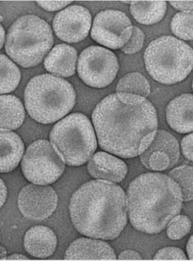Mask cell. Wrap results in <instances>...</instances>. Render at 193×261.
<instances>
[{
	"label": "cell",
	"instance_id": "6da1fadb",
	"mask_svg": "<svg viewBox=\"0 0 193 261\" xmlns=\"http://www.w3.org/2000/svg\"><path fill=\"white\" fill-rule=\"evenodd\" d=\"M92 121L102 149L124 159L145 152L157 133L155 107L137 95L117 92L104 97L93 111Z\"/></svg>",
	"mask_w": 193,
	"mask_h": 261
},
{
	"label": "cell",
	"instance_id": "7a4b0ae2",
	"mask_svg": "<svg viewBox=\"0 0 193 261\" xmlns=\"http://www.w3.org/2000/svg\"><path fill=\"white\" fill-rule=\"evenodd\" d=\"M69 211L75 230L89 238L114 240L128 223L125 192L106 180H90L80 186L72 195Z\"/></svg>",
	"mask_w": 193,
	"mask_h": 261
},
{
	"label": "cell",
	"instance_id": "3957f363",
	"mask_svg": "<svg viewBox=\"0 0 193 261\" xmlns=\"http://www.w3.org/2000/svg\"><path fill=\"white\" fill-rule=\"evenodd\" d=\"M182 190L170 176L146 173L129 185L127 206L129 221L141 232L156 235L182 211Z\"/></svg>",
	"mask_w": 193,
	"mask_h": 261
},
{
	"label": "cell",
	"instance_id": "277c9868",
	"mask_svg": "<svg viewBox=\"0 0 193 261\" xmlns=\"http://www.w3.org/2000/svg\"><path fill=\"white\" fill-rule=\"evenodd\" d=\"M24 95L29 115L42 124H52L63 118L76 101L75 90L69 82L48 74L32 78Z\"/></svg>",
	"mask_w": 193,
	"mask_h": 261
},
{
	"label": "cell",
	"instance_id": "5b68a950",
	"mask_svg": "<svg viewBox=\"0 0 193 261\" xmlns=\"http://www.w3.org/2000/svg\"><path fill=\"white\" fill-rule=\"evenodd\" d=\"M53 44L50 25L40 17L30 14L20 17L9 28L6 50L17 64L31 68L43 62Z\"/></svg>",
	"mask_w": 193,
	"mask_h": 261
},
{
	"label": "cell",
	"instance_id": "8992f818",
	"mask_svg": "<svg viewBox=\"0 0 193 261\" xmlns=\"http://www.w3.org/2000/svg\"><path fill=\"white\" fill-rule=\"evenodd\" d=\"M146 70L155 81L164 85L182 82L193 69V49L171 36L151 41L144 55Z\"/></svg>",
	"mask_w": 193,
	"mask_h": 261
},
{
	"label": "cell",
	"instance_id": "52a82bcc",
	"mask_svg": "<svg viewBox=\"0 0 193 261\" xmlns=\"http://www.w3.org/2000/svg\"><path fill=\"white\" fill-rule=\"evenodd\" d=\"M50 141L63 162L71 167L89 162L97 147L92 123L81 113L70 114L56 123L50 132Z\"/></svg>",
	"mask_w": 193,
	"mask_h": 261
},
{
	"label": "cell",
	"instance_id": "ba28073f",
	"mask_svg": "<svg viewBox=\"0 0 193 261\" xmlns=\"http://www.w3.org/2000/svg\"><path fill=\"white\" fill-rule=\"evenodd\" d=\"M52 144L38 140L26 148L21 167L24 176L33 184L48 185L62 176L65 165Z\"/></svg>",
	"mask_w": 193,
	"mask_h": 261
},
{
	"label": "cell",
	"instance_id": "9c48e42d",
	"mask_svg": "<svg viewBox=\"0 0 193 261\" xmlns=\"http://www.w3.org/2000/svg\"><path fill=\"white\" fill-rule=\"evenodd\" d=\"M118 70L116 55L99 46L85 48L78 60V75L90 87L100 89L108 86L114 81Z\"/></svg>",
	"mask_w": 193,
	"mask_h": 261
},
{
	"label": "cell",
	"instance_id": "30bf717a",
	"mask_svg": "<svg viewBox=\"0 0 193 261\" xmlns=\"http://www.w3.org/2000/svg\"><path fill=\"white\" fill-rule=\"evenodd\" d=\"M133 27L126 14L116 10L100 12L93 23L91 36L104 47L116 50L123 47L133 33Z\"/></svg>",
	"mask_w": 193,
	"mask_h": 261
},
{
	"label": "cell",
	"instance_id": "8fae6325",
	"mask_svg": "<svg viewBox=\"0 0 193 261\" xmlns=\"http://www.w3.org/2000/svg\"><path fill=\"white\" fill-rule=\"evenodd\" d=\"M18 202L19 211L25 218L43 221L55 212L58 198L52 187L30 184L19 192Z\"/></svg>",
	"mask_w": 193,
	"mask_h": 261
},
{
	"label": "cell",
	"instance_id": "7c38bea8",
	"mask_svg": "<svg viewBox=\"0 0 193 261\" xmlns=\"http://www.w3.org/2000/svg\"><path fill=\"white\" fill-rule=\"evenodd\" d=\"M92 16L87 9L73 6L56 14L53 28L56 36L65 42L74 43L84 40L91 28Z\"/></svg>",
	"mask_w": 193,
	"mask_h": 261
},
{
	"label": "cell",
	"instance_id": "4fadbf2b",
	"mask_svg": "<svg viewBox=\"0 0 193 261\" xmlns=\"http://www.w3.org/2000/svg\"><path fill=\"white\" fill-rule=\"evenodd\" d=\"M180 157V146L177 139L167 131L160 130L140 159L148 170L163 171L174 167Z\"/></svg>",
	"mask_w": 193,
	"mask_h": 261
},
{
	"label": "cell",
	"instance_id": "5bb4252c",
	"mask_svg": "<svg viewBox=\"0 0 193 261\" xmlns=\"http://www.w3.org/2000/svg\"><path fill=\"white\" fill-rule=\"evenodd\" d=\"M90 175L95 179L119 184L125 179L128 167L121 159L104 152L95 153L87 165Z\"/></svg>",
	"mask_w": 193,
	"mask_h": 261
},
{
	"label": "cell",
	"instance_id": "9a60e30c",
	"mask_svg": "<svg viewBox=\"0 0 193 261\" xmlns=\"http://www.w3.org/2000/svg\"><path fill=\"white\" fill-rule=\"evenodd\" d=\"M66 260H116L113 248L104 241L79 238L71 243L65 254Z\"/></svg>",
	"mask_w": 193,
	"mask_h": 261
},
{
	"label": "cell",
	"instance_id": "2e32d148",
	"mask_svg": "<svg viewBox=\"0 0 193 261\" xmlns=\"http://www.w3.org/2000/svg\"><path fill=\"white\" fill-rule=\"evenodd\" d=\"M58 239L49 227L35 226L26 231L23 239L24 248L32 257L46 258L54 253Z\"/></svg>",
	"mask_w": 193,
	"mask_h": 261
},
{
	"label": "cell",
	"instance_id": "e0dca14e",
	"mask_svg": "<svg viewBox=\"0 0 193 261\" xmlns=\"http://www.w3.org/2000/svg\"><path fill=\"white\" fill-rule=\"evenodd\" d=\"M166 119L178 133L193 132V95L182 94L172 100L166 109Z\"/></svg>",
	"mask_w": 193,
	"mask_h": 261
},
{
	"label": "cell",
	"instance_id": "ac0fdd59",
	"mask_svg": "<svg viewBox=\"0 0 193 261\" xmlns=\"http://www.w3.org/2000/svg\"><path fill=\"white\" fill-rule=\"evenodd\" d=\"M77 52L67 44L55 46L46 56L44 66L48 72L63 77L74 75L76 70Z\"/></svg>",
	"mask_w": 193,
	"mask_h": 261
},
{
	"label": "cell",
	"instance_id": "d6986e66",
	"mask_svg": "<svg viewBox=\"0 0 193 261\" xmlns=\"http://www.w3.org/2000/svg\"><path fill=\"white\" fill-rule=\"evenodd\" d=\"M25 145L18 134L1 130V172L13 171L23 157Z\"/></svg>",
	"mask_w": 193,
	"mask_h": 261
},
{
	"label": "cell",
	"instance_id": "ffe728a7",
	"mask_svg": "<svg viewBox=\"0 0 193 261\" xmlns=\"http://www.w3.org/2000/svg\"><path fill=\"white\" fill-rule=\"evenodd\" d=\"M25 109L18 97L1 96V130L11 131L20 127L25 119Z\"/></svg>",
	"mask_w": 193,
	"mask_h": 261
},
{
	"label": "cell",
	"instance_id": "44dd1931",
	"mask_svg": "<svg viewBox=\"0 0 193 261\" xmlns=\"http://www.w3.org/2000/svg\"><path fill=\"white\" fill-rule=\"evenodd\" d=\"M130 11L138 23L146 25H153L164 17L167 3L164 1L132 2Z\"/></svg>",
	"mask_w": 193,
	"mask_h": 261
},
{
	"label": "cell",
	"instance_id": "7402d4cb",
	"mask_svg": "<svg viewBox=\"0 0 193 261\" xmlns=\"http://www.w3.org/2000/svg\"><path fill=\"white\" fill-rule=\"evenodd\" d=\"M117 93H126L148 97L151 92L150 83L139 72H131L119 80L116 87Z\"/></svg>",
	"mask_w": 193,
	"mask_h": 261
},
{
	"label": "cell",
	"instance_id": "603a6c76",
	"mask_svg": "<svg viewBox=\"0 0 193 261\" xmlns=\"http://www.w3.org/2000/svg\"><path fill=\"white\" fill-rule=\"evenodd\" d=\"M21 80V72L16 64L6 55H1V94L14 91Z\"/></svg>",
	"mask_w": 193,
	"mask_h": 261
},
{
	"label": "cell",
	"instance_id": "cb8c5ba5",
	"mask_svg": "<svg viewBox=\"0 0 193 261\" xmlns=\"http://www.w3.org/2000/svg\"><path fill=\"white\" fill-rule=\"evenodd\" d=\"M169 176L179 185L182 190L184 201L193 200V167L182 165L174 168L169 174Z\"/></svg>",
	"mask_w": 193,
	"mask_h": 261
},
{
	"label": "cell",
	"instance_id": "d4e9b609",
	"mask_svg": "<svg viewBox=\"0 0 193 261\" xmlns=\"http://www.w3.org/2000/svg\"><path fill=\"white\" fill-rule=\"evenodd\" d=\"M173 33L183 40H193V13H178L171 23Z\"/></svg>",
	"mask_w": 193,
	"mask_h": 261
},
{
	"label": "cell",
	"instance_id": "484cf974",
	"mask_svg": "<svg viewBox=\"0 0 193 261\" xmlns=\"http://www.w3.org/2000/svg\"><path fill=\"white\" fill-rule=\"evenodd\" d=\"M191 226V221L187 216L178 215L168 224L166 233L170 240H180L190 232Z\"/></svg>",
	"mask_w": 193,
	"mask_h": 261
},
{
	"label": "cell",
	"instance_id": "4316f807",
	"mask_svg": "<svg viewBox=\"0 0 193 261\" xmlns=\"http://www.w3.org/2000/svg\"><path fill=\"white\" fill-rule=\"evenodd\" d=\"M144 40L145 35L143 32L137 27L134 26L131 38L121 50L126 55H133L138 53L143 47Z\"/></svg>",
	"mask_w": 193,
	"mask_h": 261
},
{
	"label": "cell",
	"instance_id": "83f0119b",
	"mask_svg": "<svg viewBox=\"0 0 193 261\" xmlns=\"http://www.w3.org/2000/svg\"><path fill=\"white\" fill-rule=\"evenodd\" d=\"M185 253L179 248L166 247L156 253L154 260H187Z\"/></svg>",
	"mask_w": 193,
	"mask_h": 261
},
{
	"label": "cell",
	"instance_id": "f1b7e54d",
	"mask_svg": "<svg viewBox=\"0 0 193 261\" xmlns=\"http://www.w3.org/2000/svg\"><path fill=\"white\" fill-rule=\"evenodd\" d=\"M181 148L184 157L193 162V133L183 138L181 142Z\"/></svg>",
	"mask_w": 193,
	"mask_h": 261
},
{
	"label": "cell",
	"instance_id": "f546056e",
	"mask_svg": "<svg viewBox=\"0 0 193 261\" xmlns=\"http://www.w3.org/2000/svg\"><path fill=\"white\" fill-rule=\"evenodd\" d=\"M37 4L41 8L46 10V11L49 12L58 11L59 10L64 8L66 6H68L72 1H56V2H49V1H38Z\"/></svg>",
	"mask_w": 193,
	"mask_h": 261
},
{
	"label": "cell",
	"instance_id": "4dcf8cb0",
	"mask_svg": "<svg viewBox=\"0 0 193 261\" xmlns=\"http://www.w3.org/2000/svg\"><path fill=\"white\" fill-rule=\"evenodd\" d=\"M170 3L176 9L184 11L185 13H192L193 1H170Z\"/></svg>",
	"mask_w": 193,
	"mask_h": 261
},
{
	"label": "cell",
	"instance_id": "1f68e13d",
	"mask_svg": "<svg viewBox=\"0 0 193 261\" xmlns=\"http://www.w3.org/2000/svg\"><path fill=\"white\" fill-rule=\"evenodd\" d=\"M119 260H141L140 253L134 250H125L120 253L118 257Z\"/></svg>",
	"mask_w": 193,
	"mask_h": 261
},
{
	"label": "cell",
	"instance_id": "d6a6232c",
	"mask_svg": "<svg viewBox=\"0 0 193 261\" xmlns=\"http://www.w3.org/2000/svg\"><path fill=\"white\" fill-rule=\"evenodd\" d=\"M186 250L188 255V258L193 260V234L189 238L187 243Z\"/></svg>",
	"mask_w": 193,
	"mask_h": 261
},
{
	"label": "cell",
	"instance_id": "836d02e7",
	"mask_svg": "<svg viewBox=\"0 0 193 261\" xmlns=\"http://www.w3.org/2000/svg\"><path fill=\"white\" fill-rule=\"evenodd\" d=\"M7 197V189L3 180L1 179V206H3Z\"/></svg>",
	"mask_w": 193,
	"mask_h": 261
},
{
	"label": "cell",
	"instance_id": "e575fe53",
	"mask_svg": "<svg viewBox=\"0 0 193 261\" xmlns=\"http://www.w3.org/2000/svg\"><path fill=\"white\" fill-rule=\"evenodd\" d=\"M7 260H30V258H29L27 257H26V256L19 254V253H15V254H12L11 255H9V257H7Z\"/></svg>",
	"mask_w": 193,
	"mask_h": 261
},
{
	"label": "cell",
	"instance_id": "d590c367",
	"mask_svg": "<svg viewBox=\"0 0 193 261\" xmlns=\"http://www.w3.org/2000/svg\"><path fill=\"white\" fill-rule=\"evenodd\" d=\"M5 36H6V33H5L4 29L3 27L1 25V48L3 47L5 41Z\"/></svg>",
	"mask_w": 193,
	"mask_h": 261
},
{
	"label": "cell",
	"instance_id": "8d00e7d4",
	"mask_svg": "<svg viewBox=\"0 0 193 261\" xmlns=\"http://www.w3.org/2000/svg\"><path fill=\"white\" fill-rule=\"evenodd\" d=\"M6 250L3 246H1V259L2 260L7 259Z\"/></svg>",
	"mask_w": 193,
	"mask_h": 261
},
{
	"label": "cell",
	"instance_id": "74e56055",
	"mask_svg": "<svg viewBox=\"0 0 193 261\" xmlns=\"http://www.w3.org/2000/svg\"><path fill=\"white\" fill-rule=\"evenodd\" d=\"M192 90H193V81H192Z\"/></svg>",
	"mask_w": 193,
	"mask_h": 261
}]
</instances>
